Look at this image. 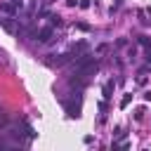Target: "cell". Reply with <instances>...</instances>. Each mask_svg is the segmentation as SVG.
Wrapping results in <instances>:
<instances>
[{"instance_id":"277c9868","label":"cell","mask_w":151,"mask_h":151,"mask_svg":"<svg viewBox=\"0 0 151 151\" xmlns=\"http://www.w3.org/2000/svg\"><path fill=\"white\" fill-rule=\"evenodd\" d=\"M113 90H116V80L111 78V80H106V83H104V90H101V94H104V101H106V99H111Z\"/></svg>"},{"instance_id":"7c38bea8","label":"cell","mask_w":151,"mask_h":151,"mask_svg":"<svg viewBox=\"0 0 151 151\" xmlns=\"http://www.w3.org/2000/svg\"><path fill=\"white\" fill-rule=\"evenodd\" d=\"M144 99H146V101H151V92H144Z\"/></svg>"},{"instance_id":"ba28073f","label":"cell","mask_w":151,"mask_h":151,"mask_svg":"<svg viewBox=\"0 0 151 151\" xmlns=\"http://www.w3.org/2000/svg\"><path fill=\"white\" fill-rule=\"evenodd\" d=\"M26 134H28V139H33V137H35L38 132H35V130H33V127H31V125L26 123Z\"/></svg>"},{"instance_id":"7a4b0ae2","label":"cell","mask_w":151,"mask_h":151,"mask_svg":"<svg viewBox=\"0 0 151 151\" xmlns=\"http://www.w3.org/2000/svg\"><path fill=\"white\" fill-rule=\"evenodd\" d=\"M64 106H66V111H68L71 118H78L80 116V92H76L71 101H64Z\"/></svg>"},{"instance_id":"4fadbf2b","label":"cell","mask_w":151,"mask_h":151,"mask_svg":"<svg viewBox=\"0 0 151 151\" xmlns=\"http://www.w3.org/2000/svg\"><path fill=\"white\" fill-rule=\"evenodd\" d=\"M146 61H151V47L146 50Z\"/></svg>"},{"instance_id":"30bf717a","label":"cell","mask_w":151,"mask_h":151,"mask_svg":"<svg viewBox=\"0 0 151 151\" xmlns=\"http://www.w3.org/2000/svg\"><path fill=\"white\" fill-rule=\"evenodd\" d=\"M76 28H80V31H90V26H87V24H76Z\"/></svg>"},{"instance_id":"52a82bcc","label":"cell","mask_w":151,"mask_h":151,"mask_svg":"<svg viewBox=\"0 0 151 151\" xmlns=\"http://www.w3.org/2000/svg\"><path fill=\"white\" fill-rule=\"evenodd\" d=\"M130 101H132V94H125V97L120 99V109H125V106H127Z\"/></svg>"},{"instance_id":"9c48e42d","label":"cell","mask_w":151,"mask_h":151,"mask_svg":"<svg viewBox=\"0 0 151 151\" xmlns=\"http://www.w3.org/2000/svg\"><path fill=\"white\" fill-rule=\"evenodd\" d=\"M142 116H144V109H137V111H134V118H137V120H142Z\"/></svg>"},{"instance_id":"8fae6325","label":"cell","mask_w":151,"mask_h":151,"mask_svg":"<svg viewBox=\"0 0 151 151\" xmlns=\"http://www.w3.org/2000/svg\"><path fill=\"white\" fill-rule=\"evenodd\" d=\"M78 5H80V7H83V9H85V7H90V5H92V2H90V0H80V2H78Z\"/></svg>"},{"instance_id":"5bb4252c","label":"cell","mask_w":151,"mask_h":151,"mask_svg":"<svg viewBox=\"0 0 151 151\" xmlns=\"http://www.w3.org/2000/svg\"><path fill=\"white\" fill-rule=\"evenodd\" d=\"M144 71H146V73H151V61H149V66H146V68H144Z\"/></svg>"},{"instance_id":"6da1fadb","label":"cell","mask_w":151,"mask_h":151,"mask_svg":"<svg viewBox=\"0 0 151 151\" xmlns=\"http://www.w3.org/2000/svg\"><path fill=\"white\" fill-rule=\"evenodd\" d=\"M38 42H50L52 40V35H54V26L50 24V26H42V28H38V31H33L31 33Z\"/></svg>"},{"instance_id":"5b68a950","label":"cell","mask_w":151,"mask_h":151,"mask_svg":"<svg viewBox=\"0 0 151 151\" xmlns=\"http://www.w3.org/2000/svg\"><path fill=\"white\" fill-rule=\"evenodd\" d=\"M137 42H139V45H144V47H151V38H149V35H139V38H137Z\"/></svg>"},{"instance_id":"3957f363","label":"cell","mask_w":151,"mask_h":151,"mask_svg":"<svg viewBox=\"0 0 151 151\" xmlns=\"http://www.w3.org/2000/svg\"><path fill=\"white\" fill-rule=\"evenodd\" d=\"M0 12H5V14H9V17H14V14L19 12V5H17L14 0H7V2H0Z\"/></svg>"},{"instance_id":"8992f818","label":"cell","mask_w":151,"mask_h":151,"mask_svg":"<svg viewBox=\"0 0 151 151\" xmlns=\"http://www.w3.org/2000/svg\"><path fill=\"white\" fill-rule=\"evenodd\" d=\"M50 24L52 26H61V17L59 14H50Z\"/></svg>"}]
</instances>
